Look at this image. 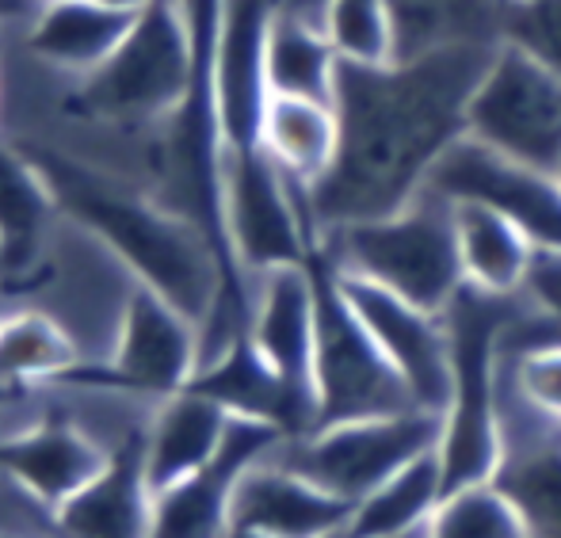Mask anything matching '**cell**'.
<instances>
[{
    "mask_svg": "<svg viewBox=\"0 0 561 538\" xmlns=\"http://www.w3.org/2000/svg\"><path fill=\"white\" fill-rule=\"evenodd\" d=\"M12 398H20V390H4V386H0V401H12Z\"/></svg>",
    "mask_w": 561,
    "mask_h": 538,
    "instance_id": "cell-36",
    "label": "cell"
},
{
    "mask_svg": "<svg viewBox=\"0 0 561 538\" xmlns=\"http://www.w3.org/2000/svg\"><path fill=\"white\" fill-rule=\"evenodd\" d=\"M444 496V466L436 447L355 501L340 538H421Z\"/></svg>",
    "mask_w": 561,
    "mask_h": 538,
    "instance_id": "cell-26",
    "label": "cell"
},
{
    "mask_svg": "<svg viewBox=\"0 0 561 538\" xmlns=\"http://www.w3.org/2000/svg\"><path fill=\"white\" fill-rule=\"evenodd\" d=\"M43 4H50V0H43Z\"/></svg>",
    "mask_w": 561,
    "mask_h": 538,
    "instance_id": "cell-40",
    "label": "cell"
},
{
    "mask_svg": "<svg viewBox=\"0 0 561 538\" xmlns=\"http://www.w3.org/2000/svg\"><path fill=\"white\" fill-rule=\"evenodd\" d=\"M0 538H12V535H0Z\"/></svg>",
    "mask_w": 561,
    "mask_h": 538,
    "instance_id": "cell-38",
    "label": "cell"
},
{
    "mask_svg": "<svg viewBox=\"0 0 561 538\" xmlns=\"http://www.w3.org/2000/svg\"><path fill=\"white\" fill-rule=\"evenodd\" d=\"M260 146L267 149L283 176L295 187L310 192L333 169L340 149L336 107L321 100L302 96H275L267 92L264 115H260Z\"/></svg>",
    "mask_w": 561,
    "mask_h": 538,
    "instance_id": "cell-23",
    "label": "cell"
},
{
    "mask_svg": "<svg viewBox=\"0 0 561 538\" xmlns=\"http://www.w3.org/2000/svg\"><path fill=\"white\" fill-rule=\"evenodd\" d=\"M157 493L146 470V432L123 435L104 470L54 516L66 538H149Z\"/></svg>",
    "mask_w": 561,
    "mask_h": 538,
    "instance_id": "cell-17",
    "label": "cell"
},
{
    "mask_svg": "<svg viewBox=\"0 0 561 538\" xmlns=\"http://www.w3.org/2000/svg\"><path fill=\"white\" fill-rule=\"evenodd\" d=\"M466 138L524 161L531 169H561V77L539 58L501 38L466 111Z\"/></svg>",
    "mask_w": 561,
    "mask_h": 538,
    "instance_id": "cell-9",
    "label": "cell"
},
{
    "mask_svg": "<svg viewBox=\"0 0 561 538\" xmlns=\"http://www.w3.org/2000/svg\"><path fill=\"white\" fill-rule=\"evenodd\" d=\"M321 27L344 61L382 66L398 58V27H393L390 0H325Z\"/></svg>",
    "mask_w": 561,
    "mask_h": 538,
    "instance_id": "cell-30",
    "label": "cell"
},
{
    "mask_svg": "<svg viewBox=\"0 0 561 538\" xmlns=\"http://www.w3.org/2000/svg\"><path fill=\"white\" fill-rule=\"evenodd\" d=\"M501 38H512L561 77V0H508Z\"/></svg>",
    "mask_w": 561,
    "mask_h": 538,
    "instance_id": "cell-32",
    "label": "cell"
},
{
    "mask_svg": "<svg viewBox=\"0 0 561 538\" xmlns=\"http://www.w3.org/2000/svg\"><path fill=\"white\" fill-rule=\"evenodd\" d=\"M195 96V35L184 0H153L123 46L77 84V104L92 118L149 123L176 118Z\"/></svg>",
    "mask_w": 561,
    "mask_h": 538,
    "instance_id": "cell-5",
    "label": "cell"
},
{
    "mask_svg": "<svg viewBox=\"0 0 561 538\" xmlns=\"http://www.w3.org/2000/svg\"><path fill=\"white\" fill-rule=\"evenodd\" d=\"M203 367V329L172 302L134 283L118 318L115 352L104 363H81L61 382L89 390H123L172 398Z\"/></svg>",
    "mask_w": 561,
    "mask_h": 538,
    "instance_id": "cell-10",
    "label": "cell"
},
{
    "mask_svg": "<svg viewBox=\"0 0 561 538\" xmlns=\"http://www.w3.org/2000/svg\"><path fill=\"white\" fill-rule=\"evenodd\" d=\"M222 215L229 252L244 275L310 264L313 249H318L310 210H306V192L283 176V169L267 157L260 141L226 149Z\"/></svg>",
    "mask_w": 561,
    "mask_h": 538,
    "instance_id": "cell-8",
    "label": "cell"
},
{
    "mask_svg": "<svg viewBox=\"0 0 561 538\" xmlns=\"http://www.w3.org/2000/svg\"><path fill=\"white\" fill-rule=\"evenodd\" d=\"M519 310H524V306H519ZM501 363L527 401H535L542 413H550L554 421H561V340H547V344L527 347V344H519L516 332H512V324H508L501 336Z\"/></svg>",
    "mask_w": 561,
    "mask_h": 538,
    "instance_id": "cell-31",
    "label": "cell"
},
{
    "mask_svg": "<svg viewBox=\"0 0 561 538\" xmlns=\"http://www.w3.org/2000/svg\"><path fill=\"white\" fill-rule=\"evenodd\" d=\"M184 390L199 393V398H210L215 405H222L226 413H233V416H252V421L279 424L287 435H302L298 409H295V401H290L287 386L267 367L260 347L252 344L249 329L237 332L222 352L210 355V359L195 370V378Z\"/></svg>",
    "mask_w": 561,
    "mask_h": 538,
    "instance_id": "cell-20",
    "label": "cell"
},
{
    "mask_svg": "<svg viewBox=\"0 0 561 538\" xmlns=\"http://www.w3.org/2000/svg\"><path fill=\"white\" fill-rule=\"evenodd\" d=\"M439 435H444V416L413 409V413L367 416V421H344L306 435H287L275 447V458L355 504L398 470H405L409 462L436 450Z\"/></svg>",
    "mask_w": 561,
    "mask_h": 538,
    "instance_id": "cell-7",
    "label": "cell"
},
{
    "mask_svg": "<svg viewBox=\"0 0 561 538\" xmlns=\"http://www.w3.org/2000/svg\"><path fill=\"white\" fill-rule=\"evenodd\" d=\"M229 538H272V535H260V531H244V527H233Z\"/></svg>",
    "mask_w": 561,
    "mask_h": 538,
    "instance_id": "cell-35",
    "label": "cell"
},
{
    "mask_svg": "<svg viewBox=\"0 0 561 538\" xmlns=\"http://www.w3.org/2000/svg\"><path fill=\"white\" fill-rule=\"evenodd\" d=\"M249 336L267 359V367L287 386L298 409L302 435L318 424V393H313V352H318V287L310 264L275 267L256 275Z\"/></svg>",
    "mask_w": 561,
    "mask_h": 538,
    "instance_id": "cell-15",
    "label": "cell"
},
{
    "mask_svg": "<svg viewBox=\"0 0 561 538\" xmlns=\"http://www.w3.org/2000/svg\"><path fill=\"white\" fill-rule=\"evenodd\" d=\"M558 180H561V169H558Z\"/></svg>",
    "mask_w": 561,
    "mask_h": 538,
    "instance_id": "cell-39",
    "label": "cell"
},
{
    "mask_svg": "<svg viewBox=\"0 0 561 538\" xmlns=\"http://www.w3.org/2000/svg\"><path fill=\"white\" fill-rule=\"evenodd\" d=\"M398 58L450 43H501L504 0H390Z\"/></svg>",
    "mask_w": 561,
    "mask_h": 538,
    "instance_id": "cell-27",
    "label": "cell"
},
{
    "mask_svg": "<svg viewBox=\"0 0 561 538\" xmlns=\"http://www.w3.org/2000/svg\"><path fill=\"white\" fill-rule=\"evenodd\" d=\"M524 306V295H485L462 287L447 306L450 355H455V386L444 413L439 435V466L444 489L481 485L496 478L501 466V413H496V386H501V336Z\"/></svg>",
    "mask_w": 561,
    "mask_h": 538,
    "instance_id": "cell-4",
    "label": "cell"
},
{
    "mask_svg": "<svg viewBox=\"0 0 561 538\" xmlns=\"http://www.w3.org/2000/svg\"><path fill=\"white\" fill-rule=\"evenodd\" d=\"M58 203L23 149L0 146V287H31L43 272V241Z\"/></svg>",
    "mask_w": 561,
    "mask_h": 538,
    "instance_id": "cell-19",
    "label": "cell"
},
{
    "mask_svg": "<svg viewBox=\"0 0 561 538\" xmlns=\"http://www.w3.org/2000/svg\"><path fill=\"white\" fill-rule=\"evenodd\" d=\"M138 15L118 12L100 0H50L31 27V50L46 66L89 77L123 46Z\"/></svg>",
    "mask_w": 561,
    "mask_h": 538,
    "instance_id": "cell-22",
    "label": "cell"
},
{
    "mask_svg": "<svg viewBox=\"0 0 561 538\" xmlns=\"http://www.w3.org/2000/svg\"><path fill=\"white\" fill-rule=\"evenodd\" d=\"M455 237L466 287L501 298L524 295L539 249L516 221L481 203H455Z\"/></svg>",
    "mask_w": 561,
    "mask_h": 538,
    "instance_id": "cell-24",
    "label": "cell"
},
{
    "mask_svg": "<svg viewBox=\"0 0 561 538\" xmlns=\"http://www.w3.org/2000/svg\"><path fill=\"white\" fill-rule=\"evenodd\" d=\"M112 450L84 435L66 413H50L35 428L0 439V473L23 489L35 504L58 512L73 493H81Z\"/></svg>",
    "mask_w": 561,
    "mask_h": 538,
    "instance_id": "cell-18",
    "label": "cell"
},
{
    "mask_svg": "<svg viewBox=\"0 0 561 538\" xmlns=\"http://www.w3.org/2000/svg\"><path fill=\"white\" fill-rule=\"evenodd\" d=\"M424 538H527V527L508 493L496 481H481L447 493Z\"/></svg>",
    "mask_w": 561,
    "mask_h": 538,
    "instance_id": "cell-29",
    "label": "cell"
},
{
    "mask_svg": "<svg viewBox=\"0 0 561 538\" xmlns=\"http://www.w3.org/2000/svg\"><path fill=\"white\" fill-rule=\"evenodd\" d=\"M229 421L233 413L192 390L164 398L153 424L146 428V470L153 493H164L176 481L192 478L199 466H207L222 447Z\"/></svg>",
    "mask_w": 561,
    "mask_h": 538,
    "instance_id": "cell-21",
    "label": "cell"
},
{
    "mask_svg": "<svg viewBox=\"0 0 561 538\" xmlns=\"http://www.w3.org/2000/svg\"><path fill=\"white\" fill-rule=\"evenodd\" d=\"M428 187L450 203H481L516 221L535 249L561 252V180L473 138H458L432 169Z\"/></svg>",
    "mask_w": 561,
    "mask_h": 538,
    "instance_id": "cell-12",
    "label": "cell"
},
{
    "mask_svg": "<svg viewBox=\"0 0 561 538\" xmlns=\"http://www.w3.org/2000/svg\"><path fill=\"white\" fill-rule=\"evenodd\" d=\"M524 295L531 298V302L539 306L561 332V252H547V249L535 252V264H531V275H527Z\"/></svg>",
    "mask_w": 561,
    "mask_h": 538,
    "instance_id": "cell-33",
    "label": "cell"
},
{
    "mask_svg": "<svg viewBox=\"0 0 561 538\" xmlns=\"http://www.w3.org/2000/svg\"><path fill=\"white\" fill-rule=\"evenodd\" d=\"M333 275L355 318L363 321V329L375 336V344L393 363L401 382L409 386L416 409L444 416L450 405V386H455L447 313L424 310V306L409 302V298L393 295L370 279H359V275H344L336 267Z\"/></svg>",
    "mask_w": 561,
    "mask_h": 538,
    "instance_id": "cell-11",
    "label": "cell"
},
{
    "mask_svg": "<svg viewBox=\"0 0 561 538\" xmlns=\"http://www.w3.org/2000/svg\"><path fill=\"white\" fill-rule=\"evenodd\" d=\"M496 43H450L382 66L340 58L333 169L306 192L313 237L386 218L428 187L439 157L466 138L470 96Z\"/></svg>",
    "mask_w": 561,
    "mask_h": 538,
    "instance_id": "cell-1",
    "label": "cell"
},
{
    "mask_svg": "<svg viewBox=\"0 0 561 538\" xmlns=\"http://www.w3.org/2000/svg\"><path fill=\"white\" fill-rule=\"evenodd\" d=\"M73 336L54 318L38 310H15L0 321V386L27 390L35 382H61L73 367H81Z\"/></svg>",
    "mask_w": 561,
    "mask_h": 538,
    "instance_id": "cell-28",
    "label": "cell"
},
{
    "mask_svg": "<svg viewBox=\"0 0 561 538\" xmlns=\"http://www.w3.org/2000/svg\"><path fill=\"white\" fill-rule=\"evenodd\" d=\"M0 321H4V310H0Z\"/></svg>",
    "mask_w": 561,
    "mask_h": 538,
    "instance_id": "cell-37",
    "label": "cell"
},
{
    "mask_svg": "<svg viewBox=\"0 0 561 538\" xmlns=\"http://www.w3.org/2000/svg\"><path fill=\"white\" fill-rule=\"evenodd\" d=\"M501 466L496 485L524 516L527 538H561V421L519 393L501 363Z\"/></svg>",
    "mask_w": 561,
    "mask_h": 538,
    "instance_id": "cell-13",
    "label": "cell"
},
{
    "mask_svg": "<svg viewBox=\"0 0 561 538\" xmlns=\"http://www.w3.org/2000/svg\"><path fill=\"white\" fill-rule=\"evenodd\" d=\"M318 252L344 275H359L432 313H447L466 287L455 237V203L424 187L386 218L352 221L318 237Z\"/></svg>",
    "mask_w": 561,
    "mask_h": 538,
    "instance_id": "cell-3",
    "label": "cell"
},
{
    "mask_svg": "<svg viewBox=\"0 0 561 538\" xmlns=\"http://www.w3.org/2000/svg\"><path fill=\"white\" fill-rule=\"evenodd\" d=\"M504 8H508V0H504Z\"/></svg>",
    "mask_w": 561,
    "mask_h": 538,
    "instance_id": "cell-41",
    "label": "cell"
},
{
    "mask_svg": "<svg viewBox=\"0 0 561 538\" xmlns=\"http://www.w3.org/2000/svg\"><path fill=\"white\" fill-rule=\"evenodd\" d=\"M352 508V501L283 466L272 450L237 485L233 527L272 538H340Z\"/></svg>",
    "mask_w": 561,
    "mask_h": 538,
    "instance_id": "cell-16",
    "label": "cell"
},
{
    "mask_svg": "<svg viewBox=\"0 0 561 538\" xmlns=\"http://www.w3.org/2000/svg\"><path fill=\"white\" fill-rule=\"evenodd\" d=\"M50 187L58 215L96 237L107 252L134 275V283L149 287L187 313L203 332L210 321H222L229 336L249 329L252 306L237 295L218 256L215 241L195 218L161 207L130 184L77 161L50 146H23Z\"/></svg>",
    "mask_w": 561,
    "mask_h": 538,
    "instance_id": "cell-2",
    "label": "cell"
},
{
    "mask_svg": "<svg viewBox=\"0 0 561 538\" xmlns=\"http://www.w3.org/2000/svg\"><path fill=\"white\" fill-rule=\"evenodd\" d=\"M313 287H318V352H313V393H318V428L367 416L413 413L416 401L393 363L382 355L355 310L347 306L329 260L313 249Z\"/></svg>",
    "mask_w": 561,
    "mask_h": 538,
    "instance_id": "cell-6",
    "label": "cell"
},
{
    "mask_svg": "<svg viewBox=\"0 0 561 538\" xmlns=\"http://www.w3.org/2000/svg\"><path fill=\"white\" fill-rule=\"evenodd\" d=\"M283 439H287V432L279 424L233 416L218 455L207 466H199L192 478L157 493L149 538H229L237 485Z\"/></svg>",
    "mask_w": 561,
    "mask_h": 538,
    "instance_id": "cell-14",
    "label": "cell"
},
{
    "mask_svg": "<svg viewBox=\"0 0 561 538\" xmlns=\"http://www.w3.org/2000/svg\"><path fill=\"white\" fill-rule=\"evenodd\" d=\"M260 66H264L267 92H275V96H302L333 104L340 54L329 43L321 23H310L306 15L287 12V8H275L264 27Z\"/></svg>",
    "mask_w": 561,
    "mask_h": 538,
    "instance_id": "cell-25",
    "label": "cell"
},
{
    "mask_svg": "<svg viewBox=\"0 0 561 538\" xmlns=\"http://www.w3.org/2000/svg\"><path fill=\"white\" fill-rule=\"evenodd\" d=\"M100 4H107V8H118V12H146L149 4H153V0H100Z\"/></svg>",
    "mask_w": 561,
    "mask_h": 538,
    "instance_id": "cell-34",
    "label": "cell"
}]
</instances>
